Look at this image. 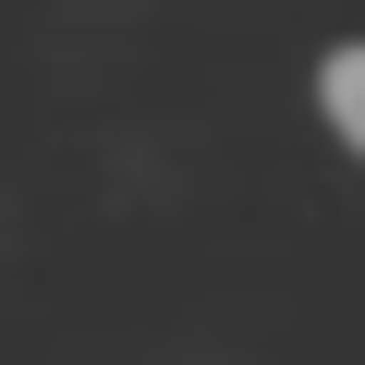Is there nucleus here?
<instances>
[{
    "instance_id": "nucleus-1",
    "label": "nucleus",
    "mask_w": 365,
    "mask_h": 365,
    "mask_svg": "<svg viewBox=\"0 0 365 365\" xmlns=\"http://www.w3.org/2000/svg\"><path fill=\"white\" fill-rule=\"evenodd\" d=\"M317 110H329V134L365 158V49H329V61H317Z\"/></svg>"
}]
</instances>
